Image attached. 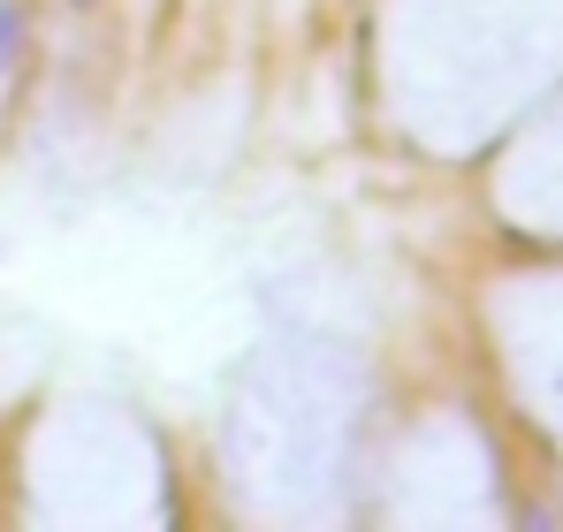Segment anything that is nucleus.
<instances>
[{"label": "nucleus", "instance_id": "1", "mask_svg": "<svg viewBox=\"0 0 563 532\" xmlns=\"http://www.w3.org/2000/svg\"><path fill=\"white\" fill-rule=\"evenodd\" d=\"M23 46H31V15H23V0H0V77H15Z\"/></svg>", "mask_w": 563, "mask_h": 532}, {"label": "nucleus", "instance_id": "2", "mask_svg": "<svg viewBox=\"0 0 563 532\" xmlns=\"http://www.w3.org/2000/svg\"><path fill=\"white\" fill-rule=\"evenodd\" d=\"M69 8H99V0H69Z\"/></svg>", "mask_w": 563, "mask_h": 532}]
</instances>
